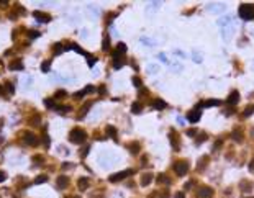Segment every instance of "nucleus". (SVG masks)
<instances>
[{"label":"nucleus","instance_id":"obj_9","mask_svg":"<svg viewBox=\"0 0 254 198\" xmlns=\"http://www.w3.org/2000/svg\"><path fill=\"white\" fill-rule=\"evenodd\" d=\"M23 139H25V143L30 144V146H36V144H38V138H36L33 133H25Z\"/></svg>","mask_w":254,"mask_h":198},{"label":"nucleus","instance_id":"obj_27","mask_svg":"<svg viewBox=\"0 0 254 198\" xmlns=\"http://www.w3.org/2000/svg\"><path fill=\"white\" fill-rule=\"evenodd\" d=\"M56 110H57L59 113H67V112H71V107H69V105H57Z\"/></svg>","mask_w":254,"mask_h":198},{"label":"nucleus","instance_id":"obj_45","mask_svg":"<svg viewBox=\"0 0 254 198\" xmlns=\"http://www.w3.org/2000/svg\"><path fill=\"white\" fill-rule=\"evenodd\" d=\"M43 143H45V146H46V148L49 146V138H48V134H45V136H43Z\"/></svg>","mask_w":254,"mask_h":198},{"label":"nucleus","instance_id":"obj_34","mask_svg":"<svg viewBox=\"0 0 254 198\" xmlns=\"http://www.w3.org/2000/svg\"><path fill=\"white\" fill-rule=\"evenodd\" d=\"M45 105H46L48 108H56V107H57V105H56V102H54V100H51V98L45 100Z\"/></svg>","mask_w":254,"mask_h":198},{"label":"nucleus","instance_id":"obj_16","mask_svg":"<svg viewBox=\"0 0 254 198\" xmlns=\"http://www.w3.org/2000/svg\"><path fill=\"white\" fill-rule=\"evenodd\" d=\"M151 182H152V174H144L141 177V185L143 187H148Z\"/></svg>","mask_w":254,"mask_h":198},{"label":"nucleus","instance_id":"obj_40","mask_svg":"<svg viewBox=\"0 0 254 198\" xmlns=\"http://www.w3.org/2000/svg\"><path fill=\"white\" fill-rule=\"evenodd\" d=\"M84 92H85V93H93V92H95V87L89 85V87H85V89H84Z\"/></svg>","mask_w":254,"mask_h":198},{"label":"nucleus","instance_id":"obj_23","mask_svg":"<svg viewBox=\"0 0 254 198\" xmlns=\"http://www.w3.org/2000/svg\"><path fill=\"white\" fill-rule=\"evenodd\" d=\"M128 148L131 151V154H138L140 152V143H131V144H128Z\"/></svg>","mask_w":254,"mask_h":198},{"label":"nucleus","instance_id":"obj_50","mask_svg":"<svg viewBox=\"0 0 254 198\" xmlns=\"http://www.w3.org/2000/svg\"><path fill=\"white\" fill-rule=\"evenodd\" d=\"M192 185H193V182H187V183H185V188H190Z\"/></svg>","mask_w":254,"mask_h":198},{"label":"nucleus","instance_id":"obj_3","mask_svg":"<svg viewBox=\"0 0 254 198\" xmlns=\"http://www.w3.org/2000/svg\"><path fill=\"white\" fill-rule=\"evenodd\" d=\"M174 172H176L179 177H184V175H187V172H188V162H187V160H177V162L174 164Z\"/></svg>","mask_w":254,"mask_h":198},{"label":"nucleus","instance_id":"obj_48","mask_svg":"<svg viewBox=\"0 0 254 198\" xmlns=\"http://www.w3.org/2000/svg\"><path fill=\"white\" fill-rule=\"evenodd\" d=\"M174 198H185V195H184L182 192H177V193H176V196H174Z\"/></svg>","mask_w":254,"mask_h":198},{"label":"nucleus","instance_id":"obj_2","mask_svg":"<svg viewBox=\"0 0 254 198\" xmlns=\"http://www.w3.org/2000/svg\"><path fill=\"white\" fill-rule=\"evenodd\" d=\"M239 17L243 20H252L254 18V3H243L239 7Z\"/></svg>","mask_w":254,"mask_h":198},{"label":"nucleus","instance_id":"obj_38","mask_svg":"<svg viewBox=\"0 0 254 198\" xmlns=\"http://www.w3.org/2000/svg\"><path fill=\"white\" fill-rule=\"evenodd\" d=\"M49 61H45V62H43L41 64V69H43V72H49Z\"/></svg>","mask_w":254,"mask_h":198},{"label":"nucleus","instance_id":"obj_53","mask_svg":"<svg viewBox=\"0 0 254 198\" xmlns=\"http://www.w3.org/2000/svg\"><path fill=\"white\" fill-rule=\"evenodd\" d=\"M251 134H252V138H254V129H251Z\"/></svg>","mask_w":254,"mask_h":198},{"label":"nucleus","instance_id":"obj_47","mask_svg":"<svg viewBox=\"0 0 254 198\" xmlns=\"http://www.w3.org/2000/svg\"><path fill=\"white\" fill-rule=\"evenodd\" d=\"M7 179V175H5V172L3 170H0V182H3Z\"/></svg>","mask_w":254,"mask_h":198},{"label":"nucleus","instance_id":"obj_8","mask_svg":"<svg viewBox=\"0 0 254 198\" xmlns=\"http://www.w3.org/2000/svg\"><path fill=\"white\" fill-rule=\"evenodd\" d=\"M33 17L38 20V21H43V23H48V21H51V15H48V13H43V12H33Z\"/></svg>","mask_w":254,"mask_h":198},{"label":"nucleus","instance_id":"obj_5","mask_svg":"<svg viewBox=\"0 0 254 198\" xmlns=\"http://www.w3.org/2000/svg\"><path fill=\"white\" fill-rule=\"evenodd\" d=\"M125 64H126L125 57H121V54H118L117 51H113V67L115 69H121Z\"/></svg>","mask_w":254,"mask_h":198},{"label":"nucleus","instance_id":"obj_19","mask_svg":"<svg viewBox=\"0 0 254 198\" xmlns=\"http://www.w3.org/2000/svg\"><path fill=\"white\" fill-rule=\"evenodd\" d=\"M30 123L33 124V126H38V124L41 123V115L40 113H34L31 118H30Z\"/></svg>","mask_w":254,"mask_h":198},{"label":"nucleus","instance_id":"obj_17","mask_svg":"<svg viewBox=\"0 0 254 198\" xmlns=\"http://www.w3.org/2000/svg\"><path fill=\"white\" fill-rule=\"evenodd\" d=\"M105 131H107V134H108V136L113 138L115 141H117V129H115V128L112 126V124H108V126L105 128Z\"/></svg>","mask_w":254,"mask_h":198},{"label":"nucleus","instance_id":"obj_24","mask_svg":"<svg viewBox=\"0 0 254 198\" xmlns=\"http://www.w3.org/2000/svg\"><path fill=\"white\" fill-rule=\"evenodd\" d=\"M231 136H233V139H235L236 143H241V141H243V138H241V129H235Z\"/></svg>","mask_w":254,"mask_h":198},{"label":"nucleus","instance_id":"obj_15","mask_svg":"<svg viewBox=\"0 0 254 198\" xmlns=\"http://www.w3.org/2000/svg\"><path fill=\"white\" fill-rule=\"evenodd\" d=\"M169 139H171V144H172L174 151H179V148H180V143H177V139H176V133H174V131H171V136H169Z\"/></svg>","mask_w":254,"mask_h":198},{"label":"nucleus","instance_id":"obj_13","mask_svg":"<svg viewBox=\"0 0 254 198\" xmlns=\"http://www.w3.org/2000/svg\"><path fill=\"white\" fill-rule=\"evenodd\" d=\"M151 107L154 108V110H164L167 105H166V102H164V100H161V98H156V100L151 103Z\"/></svg>","mask_w":254,"mask_h":198},{"label":"nucleus","instance_id":"obj_37","mask_svg":"<svg viewBox=\"0 0 254 198\" xmlns=\"http://www.w3.org/2000/svg\"><path fill=\"white\" fill-rule=\"evenodd\" d=\"M28 36H30V38H31V39H34V38H38V36H40V31H34V30H30V31H28Z\"/></svg>","mask_w":254,"mask_h":198},{"label":"nucleus","instance_id":"obj_20","mask_svg":"<svg viewBox=\"0 0 254 198\" xmlns=\"http://www.w3.org/2000/svg\"><path fill=\"white\" fill-rule=\"evenodd\" d=\"M141 110H143V105L140 103V102H135V103L131 105V112H133L135 115H138V113H141Z\"/></svg>","mask_w":254,"mask_h":198},{"label":"nucleus","instance_id":"obj_44","mask_svg":"<svg viewBox=\"0 0 254 198\" xmlns=\"http://www.w3.org/2000/svg\"><path fill=\"white\" fill-rule=\"evenodd\" d=\"M89 149H90V148H89V146H85V148L82 149V154H81V156H82V157H85V156H87V154H89Z\"/></svg>","mask_w":254,"mask_h":198},{"label":"nucleus","instance_id":"obj_1","mask_svg":"<svg viewBox=\"0 0 254 198\" xmlns=\"http://www.w3.org/2000/svg\"><path fill=\"white\" fill-rule=\"evenodd\" d=\"M85 139H87V133L82 128H74L69 133V141L74 143V144H82Z\"/></svg>","mask_w":254,"mask_h":198},{"label":"nucleus","instance_id":"obj_51","mask_svg":"<svg viewBox=\"0 0 254 198\" xmlns=\"http://www.w3.org/2000/svg\"><path fill=\"white\" fill-rule=\"evenodd\" d=\"M98 93H105V87H100V89H98Z\"/></svg>","mask_w":254,"mask_h":198},{"label":"nucleus","instance_id":"obj_29","mask_svg":"<svg viewBox=\"0 0 254 198\" xmlns=\"http://www.w3.org/2000/svg\"><path fill=\"white\" fill-rule=\"evenodd\" d=\"M102 49H103V51H108V49H110V39H108L107 34L103 36V44H102Z\"/></svg>","mask_w":254,"mask_h":198},{"label":"nucleus","instance_id":"obj_6","mask_svg":"<svg viewBox=\"0 0 254 198\" xmlns=\"http://www.w3.org/2000/svg\"><path fill=\"white\" fill-rule=\"evenodd\" d=\"M197 196H198V198H212V196H213V188H210V187H202L198 192H197Z\"/></svg>","mask_w":254,"mask_h":198},{"label":"nucleus","instance_id":"obj_33","mask_svg":"<svg viewBox=\"0 0 254 198\" xmlns=\"http://www.w3.org/2000/svg\"><path fill=\"white\" fill-rule=\"evenodd\" d=\"M45 182H48V175H38L34 179V183H45Z\"/></svg>","mask_w":254,"mask_h":198},{"label":"nucleus","instance_id":"obj_30","mask_svg":"<svg viewBox=\"0 0 254 198\" xmlns=\"http://www.w3.org/2000/svg\"><path fill=\"white\" fill-rule=\"evenodd\" d=\"M64 97H67V92H66V90H57V92L54 93V98H56V100L64 98Z\"/></svg>","mask_w":254,"mask_h":198},{"label":"nucleus","instance_id":"obj_35","mask_svg":"<svg viewBox=\"0 0 254 198\" xmlns=\"http://www.w3.org/2000/svg\"><path fill=\"white\" fill-rule=\"evenodd\" d=\"M254 113V107H248V108H246V112L243 113V116H244V118H248V116H251Z\"/></svg>","mask_w":254,"mask_h":198},{"label":"nucleus","instance_id":"obj_36","mask_svg":"<svg viewBox=\"0 0 254 198\" xmlns=\"http://www.w3.org/2000/svg\"><path fill=\"white\" fill-rule=\"evenodd\" d=\"M62 46H61V43H56V44H54V54H61L62 53Z\"/></svg>","mask_w":254,"mask_h":198},{"label":"nucleus","instance_id":"obj_32","mask_svg":"<svg viewBox=\"0 0 254 198\" xmlns=\"http://www.w3.org/2000/svg\"><path fill=\"white\" fill-rule=\"evenodd\" d=\"M43 160H45V156H41V154H36V156H33V162L34 164H43Z\"/></svg>","mask_w":254,"mask_h":198},{"label":"nucleus","instance_id":"obj_7","mask_svg":"<svg viewBox=\"0 0 254 198\" xmlns=\"http://www.w3.org/2000/svg\"><path fill=\"white\" fill-rule=\"evenodd\" d=\"M200 116H202V110L195 108V110H192V112L187 115V120L190 121V123H197V121L200 120Z\"/></svg>","mask_w":254,"mask_h":198},{"label":"nucleus","instance_id":"obj_49","mask_svg":"<svg viewBox=\"0 0 254 198\" xmlns=\"http://www.w3.org/2000/svg\"><path fill=\"white\" fill-rule=\"evenodd\" d=\"M159 59H161L162 62H167V57H166L164 54H159Z\"/></svg>","mask_w":254,"mask_h":198},{"label":"nucleus","instance_id":"obj_28","mask_svg":"<svg viewBox=\"0 0 254 198\" xmlns=\"http://www.w3.org/2000/svg\"><path fill=\"white\" fill-rule=\"evenodd\" d=\"M131 82H133V85H135V87H138V89H141V87H143V80H141L140 77H136V76L131 79Z\"/></svg>","mask_w":254,"mask_h":198},{"label":"nucleus","instance_id":"obj_14","mask_svg":"<svg viewBox=\"0 0 254 198\" xmlns=\"http://www.w3.org/2000/svg\"><path fill=\"white\" fill-rule=\"evenodd\" d=\"M89 179H87V177H82V179H79L77 180V187L79 188H81V190H87V188H89Z\"/></svg>","mask_w":254,"mask_h":198},{"label":"nucleus","instance_id":"obj_42","mask_svg":"<svg viewBox=\"0 0 254 198\" xmlns=\"http://www.w3.org/2000/svg\"><path fill=\"white\" fill-rule=\"evenodd\" d=\"M195 134H197V129H187V136L195 138Z\"/></svg>","mask_w":254,"mask_h":198},{"label":"nucleus","instance_id":"obj_41","mask_svg":"<svg viewBox=\"0 0 254 198\" xmlns=\"http://www.w3.org/2000/svg\"><path fill=\"white\" fill-rule=\"evenodd\" d=\"M84 95H85V92H84V90H82V92H76V93H74V98H76V100H79V98H82Z\"/></svg>","mask_w":254,"mask_h":198},{"label":"nucleus","instance_id":"obj_54","mask_svg":"<svg viewBox=\"0 0 254 198\" xmlns=\"http://www.w3.org/2000/svg\"><path fill=\"white\" fill-rule=\"evenodd\" d=\"M69 198H74V196H69Z\"/></svg>","mask_w":254,"mask_h":198},{"label":"nucleus","instance_id":"obj_39","mask_svg":"<svg viewBox=\"0 0 254 198\" xmlns=\"http://www.w3.org/2000/svg\"><path fill=\"white\" fill-rule=\"evenodd\" d=\"M208 10H212V12H221V10H225V5H220V7H208Z\"/></svg>","mask_w":254,"mask_h":198},{"label":"nucleus","instance_id":"obj_4","mask_svg":"<svg viewBox=\"0 0 254 198\" xmlns=\"http://www.w3.org/2000/svg\"><path fill=\"white\" fill-rule=\"evenodd\" d=\"M131 174H135V170H133V169H128V170H123V172H118V174L110 175V177H108V180H110V182H120V180H123V179L130 177Z\"/></svg>","mask_w":254,"mask_h":198},{"label":"nucleus","instance_id":"obj_31","mask_svg":"<svg viewBox=\"0 0 254 198\" xmlns=\"http://www.w3.org/2000/svg\"><path fill=\"white\" fill-rule=\"evenodd\" d=\"M5 90L7 93H15V87H13L12 82H5Z\"/></svg>","mask_w":254,"mask_h":198},{"label":"nucleus","instance_id":"obj_12","mask_svg":"<svg viewBox=\"0 0 254 198\" xmlns=\"http://www.w3.org/2000/svg\"><path fill=\"white\" fill-rule=\"evenodd\" d=\"M239 102V93H238V90H233L230 93V97H228V103L230 105H236Z\"/></svg>","mask_w":254,"mask_h":198},{"label":"nucleus","instance_id":"obj_11","mask_svg":"<svg viewBox=\"0 0 254 198\" xmlns=\"http://www.w3.org/2000/svg\"><path fill=\"white\" fill-rule=\"evenodd\" d=\"M10 70H23V62H21V59H15L10 62Z\"/></svg>","mask_w":254,"mask_h":198},{"label":"nucleus","instance_id":"obj_26","mask_svg":"<svg viewBox=\"0 0 254 198\" xmlns=\"http://www.w3.org/2000/svg\"><path fill=\"white\" fill-rule=\"evenodd\" d=\"M115 51H117L118 54H125L126 53V44H125V43H118L117 49H115Z\"/></svg>","mask_w":254,"mask_h":198},{"label":"nucleus","instance_id":"obj_52","mask_svg":"<svg viewBox=\"0 0 254 198\" xmlns=\"http://www.w3.org/2000/svg\"><path fill=\"white\" fill-rule=\"evenodd\" d=\"M2 93H3V87H2V85H0V95H2Z\"/></svg>","mask_w":254,"mask_h":198},{"label":"nucleus","instance_id":"obj_21","mask_svg":"<svg viewBox=\"0 0 254 198\" xmlns=\"http://www.w3.org/2000/svg\"><path fill=\"white\" fill-rule=\"evenodd\" d=\"M207 164H208V156H205V157H202V159L198 160V165H197V170H203V167H207Z\"/></svg>","mask_w":254,"mask_h":198},{"label":"nucleus","instance_id":"obj_46","mask_svg":"<svg viewBox=\"0 0 254 198\" xmlns=\"http://www.w3.org/2000/svg\"><path fill=\"white\" fill-rule=\"evenodd\" d=\"M249 172H254V157L251 159V162H249Z\"/></svg>","mask_w":254,"mask_h":198},{"label":"nucleus","instance_id":"obj_25","mask_svg":"<svg viewBox=\"0 0 254 198\" xmlns=\"http://www.w3.org/2000/svg\"><path fill=\"white\" fill-rule=\"evenodd\" d=\"M90 107H92V102H87V103L82 107V112H81V115H79V118H84L85 113L89 112V108H90Z\"/></svg>","mask_w":254,"mask_h":198},{"label":"nucleus","instance_id":"obj_22","mask_svg":"<svg viewBox=\"0 0 254 198\" xmlns=\"http://www.w3.org/2000/svg\"><path fill=\"white\" fill-rule=\"evenodd\" d=\"M157 183H161V185H164V183H166V185H169L171 180H169V177H166L164 174H161V175L157 177Z\"/></svg>","mask_w":254,"mask_h":198},{"label":"nucleus","instance_id":"obj_18","mask_svg":"<svg viewBox=\"0 0 254 198\" xmlns=\"http://www.w3.org/2000/svg\"><path fill=\"white\" fill-rule=\"evenodd\" d=\"M220 103H221L220 100H216V98H212V100H207V102H203L202 105H203V107H218ZM202 105H200V107H202Z\"/></svg>","mask_w":254,"mask_h":198},{"label":"nucleus","instance_id":"obj_43","mask_svg":"<svg viewBox=\"0 0 254 198\" xmlns=\"http://www.w3.org/2000/svg\"><path fill=\"white\" fill-rule=\"evenodd\" d=\"M203 141H207V134H202V136L197 139V144H202Z\"/></svg>","mask_w":254,"mask_h":198},{"label":"nucleus","instance_id":"obj_10","mask_svg":"<svg viewBox=\"0 0 254 198\" xmlns=\"http://www.w3.org/2000/svg\"><path fill=\"white\" fill-rule=\"evenodd\" d=\"M56 185H57V188H66L67 185H69V179L66 177V175H59L57 177V180H56Z\"/></svg>","mask_w":254,"mask_h":198}]
</instances>
